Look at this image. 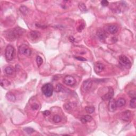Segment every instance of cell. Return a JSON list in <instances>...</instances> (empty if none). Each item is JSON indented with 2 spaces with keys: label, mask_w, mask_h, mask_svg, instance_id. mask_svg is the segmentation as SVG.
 Instances as JSON below:
<instances>
[{
  "label": "cell",
  "mask_w": 136,
  "mask_h": 136,
  "mask_svg": "<svg viewBox=\"0 0 136 136\" xmlns=\"http://www.w3.org/2000/svg\"><path fill=\"white\" fill-rule=\"evenodd\" d=\"M43 59L41 58L40 56H37L36 63L37 64V65H38V67H40L41 65L43 64Z\"/></svg>",
  "instance_id": "24"
},
{
  "label": "cell",
  "mask_w": 136,
  "mask_h": 136,
  "mask_svg": "<svg viewBox=\"0 0 136 136\" xmlns=\"http://www.w3.org/2000/svg\"><path fill=\"white\" fill-rule=\"evenodd\" d=\"M43 114L45 116H49V115H50V114H51V112L49 111L48 110H46L45 111H44L43 112Z\"/></svg>",
  "instance_id": "32"
},
{
  "label": "cell",
  "mask_w": 136,
  "mask_h": 136,
  "mask_svg": "<svg viewBox=\"0 0 136 136\" xmlns=\"http://www.w3.org/2000/svg\"><path fill=\"white\" fill-rule=\"evenodd\" d=\"M97 36H98V38L101 41H105L107 37V33L103 29H99L97 31Z\"/></svg>",
  "instance_id": "10"
},
{
  "label": "cell",
  "mask_w": 136,
  "mask_h": 136,
  "mask_svg": "<svg viewBox=\"0 0 136 136\" xmlns=\"http://www.w3.org/2000/svg\"><path fill=\"white\" fill-rule=\"evenodd\" d=\"M92 85H93V82L91 80H87L85 81L82 85V91L84 93H86L91 89Z\"/></svg>",
  "instance_id": "6"
},
{
  "label": "cell",
  "mask_w": 136,
  "mask_h": 136,
  "mask_svg": "<svg viewBox=\"0 0 136 136\" xmlns=\"http://www.w3.org/2000/svg\"><path fill=\"white\" fill-rule=\"evenodd\" d=\"M78 8L82 12H86L87 11V7L85 4L84 3H80L78 5Z\"/></svg>",
  "instance_id": "20"
},
{
  "label": "cell",
  "mask_w": 136,
  "mask_h": 136,
  "mask_svg": "<svg viewBox=\"0 0 136 136\" xmlns=\"http://www.w3.org/2000/svg\"><path fill=\"white\" fill-rule=\"evenodd\" d=\"M15 55L14 48L11 45H8L6 47L5 55L6 60L12 61L14 59Z\"/></svg>",
  "instance_id": "3"
},
{
  "label": "cell",
  "mask_w": 136,
  "mask_h": 136,
  "mask_svg": "<svg viewBox=\"0 0 136 136\" xmlns=\"http://www.w3.org/2000/svg\"><path fill=\"white\" fill-rule=\"evenodd\" d=\"M25 30L20 27H16L6 32L5 36L9 41H14L25 33Z\"/></svg>",
  "instance_id": "1"
},
{
  "label": "cell",
  "mask_w": 136,
  "mask_h": 136,
  "mask_svg": "<svg viewBox=\"0 0 136 136\" xmlns=\"http://www.w3.org/2000/svg\"><path fill=\"white\" fill-rule=\"evenodd\" d=\"M130 106L132 109H135L136 107V97H132V99L130 100Z\"/></svg>",
  "instance_id": "23"
},
{
  "label": "cell",
  "mask_w": 136,
  "mask_h": 136,
  "mask_svg": "<svg viewBox=\"0 0 136 136\" xmlns=\"http://www.w3.org/2000/svg\"><path fill=\"white\" fill-rule=\"evenodd\" d=\"M75 59H77V60H78L79 61H85L87 60L86 59L82 58V57H80V56L75 57Z\"/></svg>",
  "instance_id": "31"
},
{
  "label": "cell",
  "mask_w": 136,
  "mask_h": 136,
  "mask_svg": "<svg viewBox=\"0 0 136 136\" xmlns=\"http://www.w3.org/2000/svg\"><path fill=\"white\" fill-rule=\"evenodd\" d=\"M84 28H85V25L84 23H82V24H81V25L79 26L78 28V31L79 32H82V30L84 29Z\"/></svg>",
  "instance_id": "30"
},
{
  "label": "cell",
  "mask_w": 136,
  "mask_h": 136,
  "mask_svg": "<svg viewBox=\"0 0 136 136\" xmlns=\"http://www.w3.org/2000/svg\"><path fill=\"white\" fill-rule=\"evenodd\" d=\"M19 52L23 55L30 56L32 55V50L28 46L26 45H21L19 47Z\"/></svg>",
  "instance_id": "5"
},
{
  "label": "cell",
  "mask_w": 136,
  "mask_h": 136,
  "mask_svg": "<svg viewBox=\"0 0 136 136\" xmlns=\"http://www.w3.org/2000/svg\"><path fill=\"white\" fill-rule=\"evenodd\" d=\"M24 130L28 134H31L34 132V130L32 128H26L24 129Z\"/></svg>",
  "instance_id": "26"
},
{
  "label": "cell",
  "mask_w": 136,
  "mask_h": 136,
  "mask_svg": "<svg viewBox=\"0 0 136 136\" xmlns=\"http://www.w3.org/2000/svg\"><path fill=\"white\" fill-rule=\"evenodd\" d=\"M105 69L104 65L102 63L97 62L94 65V70L96 73H99L104 71Z\"/></svg>",
  "instance_id": "11"
},
{
  "label": "cell",
  "mask_w": 136,
  "mask_h": 136,
  "mask_svg": "<svg viewBox=\"0 0 136 136\" xmlns=\"http://www.w3.org/2000/svg\"><path fill=\"white\" fill-rule=\"evenodd\" d=\"M70 41H71V42H73L74 41V38H73V37H70Z\"/></svg>",
  "instance_id": "33"
},
{
  "label": "cell",
  "mask_w": 136,
  "mask_h": 136,
  "mask_svg": "<svg viewBox=\"0 0 136 136\" xmlns=\"http://www.w3.org/2000/svg\"><path fill=\"white\" fill-rule=\"evenodd\" d=\"M114 96V90L112 87H109V91L106 94H105L102 97L103 100H110L113 98Z\"/></svg>",
  "instance_id": "8"
},
{
  "label": "cell",
  "mask_w": 136,
  "mask_h": 136,
  "mask_svg": "<svg viewBox=\"0 0 136 136\" xmlns=\"http://www.w3.org/2000/svg\"><path fill=\"white\" fill-rule=\"evenodd\" d=\"M64 109H66L68 111H72L73 109L76 107V105L73 103L69 102L67 103L66 104H65L64 105Z\"/></svg>",
  "instance_id": "14"
},
{
  "label": "cell",
  "mask_w": 136,
  "mask_h": 136,
  "mask_svg": "<svg viewBox=\"0 0 136 136\" xmlns=\"http://www.w3.org/2000/svg\"><path fill=\"white\" fill-rule=\"evenodd\" d=\"M53 120L54 122H55V123H59L61 121V120H62V118H61V117H60L59 115H55L54 117H53Z\"/></svg>",
  "instance_id": "25"
},
{
  "label": "cell",
  "mask_w": 136,
  "mask_h": 136,
  "mask_svg": "<svg viewBox=\"0 0 136 136\" xmlns=\"http://www.w3.org/2000/svg\"><path fill=\"white\" fill-rule=\"evenodd\" d=\"M119 61L120 64L122 67L126 68H130L131 66V63L129 59L126 56L121 55L119 58Z\"/></svg>",
  "instance_id": "4"
},
{
  "label": "cell",
  "mask_w": 136,
  "mask_h": 136,
  "mask_svg": "<svg viewBox=\"0 0 136 136\" xmlns=\"http://www.w3.org/2000/svg\"><path fill=\"white\" fill-rule=\"evenodd\" d=\"M109 105H108V109L109 112H113L115 111L117 108V102L115 101V100L114 99H111L109 100Z\"/></svg>",
  "instance_id": "9"
},
{
  "label": "cell",
  "mask_w": 136,
  "mask_h": 136,
  "mask_svg": "<svg viewBox=\"0 0 136 136\" xmlns=\"http://www.w3.org/2000/svg\"><path fill=\"white\" fill-rule=\"evenodd\" d=\"M29 36L30 39L35 41L41 37V33L37 31H32L29 33Z\"/></svg>",
  "instance_id": "12"
},
{
  "label": "cell",
  "mask_w": 136,
  "mask_h": 136,
  "mask_svg": "<svg viewBox=\"0 0 136 136\" xmlns=\"http://www.w3.org/2000/svg\"><path fill=\"white\" fill-rule=\"evenodd\" d=\"M32 109H33V110L35 111V110H37L39 109V105L38 104H36V103H35V104H32Z\"/></svg>",
  "instance_id": "28"
},
{
  "label": "cell",
  "mask_w": 136,
  "mask_h": 136,
  "mask_svg": "<svg viewBox=\"0 0 136 136\" xmlns=\"http://www.w3.org/2000/svg\"><path fill=\"white\" fill-rule=\"evenodd\" d=\"M85 111L89 114L93 113L95 111V107L93 106H86L85 107Z\"/></svg>",
  "instance_id": "21"
},
{
  "label": "cell",
  "mask_w": 136,
  "mask_h": 136,
  "mask_svg": "<svg viewBox=\"0 0 136 136\" xmlns=\"http://www.w3.org/2000/svg\"><path fill=\"white\" fill-rule=\"evenodd\" d=\"M100 3H101L102 5L103 6H108L109 4V2L108 1H107V0H104V1H101Z\"/></svg>",
  "instance_id": "29"
},
{
  "label": "cell",
  "mask_w": 136,
  "mask_h": 136,
  "mask_svg": "<svg viewBox=\"0 0 136 136\" xmlns=\"http://www.w3.org/2000/svg\"><path fill=\"white\" fill-rule=\"evenodd\" d=\"M20 11L22 14L24 15L27 14V13L28 12V8L25 6H21V7L20 8Z\"/></svg>",
  "instance_id": "22"
},
{
  "label": "cell",
  "mask_w": 136,
  "mask_h": 136,
  "mask_svg": "<svg viewBox=\"0 0 136 136\" xmlns=\"http://www.w3.org/2000/svg\"><path fill=\"white\" fill-rule=\"evenodd\" d=\"M131 117V112L129 110H126L124 112L122 113L121 114V119L125 121H128V120H130Z\"/></svg>",
  "instance_id": "13"
},
{
  "label": "cell",
  "mask_w": 136,
  "mask_h": 136,
  "mask_svg": "<svg viewBox=\"0 0 136 136\" xmlns=\"http://www.w3.org/2000/svg\"><path fill=\"white\" fill-rule=\"evenodd\" d=\"M6 97L7 98L8 100H9V101L14 102L16 100V96L14 95V94L11 93V92H9L6 95Z\"/></svg>",
  "instance_id": "16"
},
{
  "label": "cell",
  "mask_w": 136,
  "mask_h": 136,
  "mask_svg": "<svg viewBox=\"0 0 136 136\" xmlns=\"http://www.w3.org/2000/svg\"><path fill=\"white\" fill-rule=\"evenodd\" d=\"M126 100H125L124 98H120L118 100V101L117 102V107H121L122 106H124V105H126Z\"/></svg>",
  "instance_id": "19"
},
{
  "label": "cell",
  "mask_w": 136,
  "mask_h": 136,
  "mask_svg": "<svg viewBox=\"0 0 136 136\" xmlns=\"http://www.w3.org/2000/svg\"><path fill=\"white\" fill-rule=\"evenodd\" d=\"M118 27L117 25H112L109 26L108 31L111 34H115L118 32Z\"/></svg>",
  "instance_id": "15"
},
{
  "label": "cell",
  "mask_w": 136,
  "mask_h": 136,
  "mask_svg": "<svg viewBox=\"0 0 136 136\" xmlns=\"http://www.w3.org/2000/svg\"><path fill=\"white\" fill-rule=\"evenodd\" d=\"M14 72V68L11 66L6 67L5 68V72L8 75H12Z\"/></svg>",
  "instance_id": "17"
},
{
  "label": "cell",
  "mask_w": 136,
  "mask_h": 136,
  "mask_svg": "<svg viewBox=\"0 0 136 136\" xmlns=\"http://www.w3.org/2000/svg\"><path fill=\"white\" fill-rule=\"evenodd\" d=\"M54 91V87L50 83H47L43 86L41 87V91L46 97H49L52 95Z\"/></svg>",
  "instance_id": "2"
},
{
  "label": "cell",
  "mask_w": 136,
  "mask_h": 136,
  "mask_svg": "<svg viewBox=\"0 0 136 136\" xmlns=\"http://www.w3.org/2000/svg\"><path fill=\"white\" fill-rule=\"evenodd\" d=\"M63 82H64L65 85L69 86H73L76 83V80L74 77L71 76H65L64 79H63Z\"/></svg>",
  "instance_id": "7"
},
{
  "label": "cell",
  "mask_w": 136,
  "mask_h": 136,
  "mask_svg": "<svg viewBox=\"0 0 136 136\" xmlns=\"http://www.w3.org/2000/svg\"><path fill=\"white\" fill-rule=\"evenodd\" d=\"M62 86L60 84H58L56 85L55 88V91L56 92H60L62 90Z\"/></svg>",
  "instance_id": "27"
},
{
  "label": "cell",
  "mask_w": 136,
  "mask_h": 136,
  "mask_svg": "<svg viewBox=\"0 0 136 136\" xmlns=\"http://www.w3.org/2000/svg\"><path fill=\"white\" fill-rule=\"evenodd\" d=\"M92 120H93V118L90 115H86L81 118V121L83 123H86L87 122H91Z\"/></svg>",
  "instance_id": "18"
}]
</instances>
